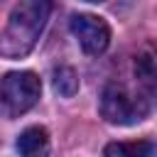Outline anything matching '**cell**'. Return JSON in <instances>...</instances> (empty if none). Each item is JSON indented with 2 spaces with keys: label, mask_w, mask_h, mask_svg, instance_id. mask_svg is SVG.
<instances>
[{
  "label": "cell",
  "mask_w": 157,
  "mask_h": 157,
  "mask_svg": "<svg viewBox=\"0 0 157 157\" xmlns=\"http://www.w3.org/2000/svg\"><path fill=\"white\" fill-rule=\"evenodd\" d=\"M54 0H17L7 25L0 32V56L5 59H22L27 56L39 34L47 27V20L52 15Z\"/></svg>",
  "instance_id": "6da1fadb"
},
{
  "label": "cell",
  "mask_w": 157,
  "mask_h": 157,
  "mask_svg": "<svg viewBox=\"0 0 157 157\" xmlns=\"http://www.w3.org/2000/svg\"><path fill=\"white\" fill-rule=\"evenodd\" d=\"M150 101L152 96H147L140 86L130 88L123 81H110L101 93V115L113 125H132L147 118Z\"/></svg>",
  "instance_id": "7a4b0ae2"
},
{
  "label": "cell",
  "mask_w": 157,
  "mask_h": 157,
  "mask_svg": "<svg viewBox=\"0 0 157 157\" xmlns=\"http://www.w3.org/2000/svg\"><path fill=\"white\" fill-rule=\"evenodd\" d=\"M42 81L32 71H10L0 81V115L17 118L37 105Z\"/></svg>",
  "instance_id": "3957f363"
},
{
  "label": "cell",
  "mask_w": 157,
  "mask_h": 157,
  "mask_svg": "<svg viewBox=\"0 0 157 157\" xmlns=\"http://www.w3.org/2000/svg\"><path fill=\"white\" fill-rule=\"evenodd\" d=\"M71 32L78 39L81 49L86 54H103L105 47L110 44V27L103 17L91 15V12H78L71 17Z\"/></svg>",
  "instance_id": "277c9868"
},
{
  "label": "cell",
  "mask_w": 157,
  "mask_h": 157,
  "mask_svg": "<svg viewBox=\"0 0 157 157\" xmlns=\"http://www.w3.org/2000/svg\"><path fill=\"white\" fill-rule=\"evenodd\" d=\"M20 157H47L49 155V132L42 125H29L17 135L15 142Z\"/></svg>",
  "instance_id": "5b68a950"
},
{
  "label": "cell",
  "mask_w": 157,
  "mask_h": 157,
  "mask_svg": "<svg viewBox=\"0 0 157 157\" xmlns=\"http://www.w3.org/2000/svg\"><path fill=\"white\" fill-rule=\"evenodd\" d=\"M103 157H155L152 140H118L103 147Z\"/></svg>",
  "instance_id": "8992f818"
},
{
  "label": "cell",
  "mask_w": 157,
  "mask_h": 157,
  "mask_svg": "<svg viewBox=\"0 0 157 157\" xmlns=\"http://www.w3.org/2000/svg\"><path fill=\"white\" fill-rule=\"evenodd\" d=\"M135 76H137V86L147 96H152L155 93V52L150 44L135 56Z\"/></svg>",
  "instance_id": "52a82bcc"
},
{
  "label": "cell",
  "mask_w": 157,
  "mask_h": 157,
  "mask_svg": "<svg viewBox=\"0 0 157 157\" xmlns=\"http://www.w3.org/2000/svg\"><path fill=\"white\" fill-rule=\"evenodd\" d=\"M52 78H54V88H56L59 96H64V98L76 96V91H78V74H76L71 66H59V69H54Z\"/></svg>",
  "instance_id": "ba28073f"
},
{
  "label": "cell",
  "mask_w": 157,
  "mask_h": 157,
  "mask_svg": "<svg viewBox=\"0 0 157 157\" xmlns=\"http://www.w3.org/2000/svg\"><path fill=\"white\" fill-rule=\"evenodd\" d=\"M88 2H103V0H88Z\"/></svg>",
  "instance_id": "9c48e42d"
}]
</instances>
